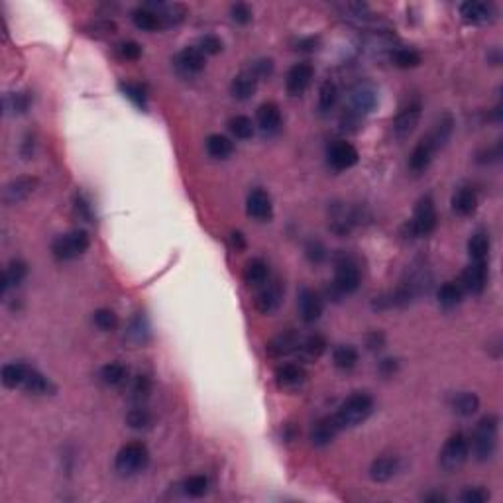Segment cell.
Returning a JSON list of instances; mask_svg holds the SVG:
<instances>
[{
  "label": "cell",
  "instance_id": "cell-1",
  "mask_svg": "<svg viewBox=\"0 0 503 503\" xmlns=\"http://www.w3.org/2000/svg\"><path fill=\"white\" fill-rule=\"evenodd\" d=\"M498 432H500V419L498 415H486L478 421L472 432L470 452L478 462H488L493 458L498 450Z\"/></svg>",
  "mask_w": 503,
  "mask_h": 503
},
{
  "label": "cell",
  "instance_id": "cell-2",
  "mask_svg": "<svg viewBox=\"0 0 503 503\" xmlns=\"http://www.w3.org/2000/svg\"><path fill=\"white\" fill-rule=\"evenodd\" d=\"M373 411V400L371 395L364 393V391H356L350 397L342 401V405L339 407V411L332 415L334 421L339 423L341 430L352 429L362 425Z\"/></svg>",
  "mask_w": 503,
  "mask_h": 503
},
{
  "label": "cell",
  "instance_id": "cell-3",
  "mask_svg": "<svg viewBox=\"0 0 503 503\" xmlns=\"http://www.w3.org/2000/svg\"><path fill=\"white\" fill-rule=\"evenodd\" d=\"M149 464V450L148 446L140 441L124 444L119 450L116 458H114V470L119 472L122 478H130L136 474L144 472Z\"/></svg>",
  "mask_w": 503,
  "mask_h": 503
},
{
  "label": "cell",
  "instance_id": "cell-4",
  "mask_svg": "<svg viewBox=\"0 0 503 503\" xmlns=\"http://www.w3.org/2000/svg\"><path fill=\"white\" fill-rule=\"evenodd\" d=\"M336 269H334V282L332 287L336 289L339 295H350L354 293L356 289L360 287V267L356 258H352L350 254L341 251L334 260Z\"/></svg>",
  "mask_w": 503,
  "mask_h": 503
},
{
  "label": "cell",
  "instance_id": "cell-5",
  "mask_svg": "<svg viewBox=\"0 0 503 503\" xmlns=\"http://www.w3.org/2000/svg\"><path fill=\"white\" fill-rule=\"evenodd\" d=\"M89 232L83 230V228H77V230H71V232H67L63 236L56 238L53 244H51V251L61 262H69V260L81 258L85 251L89 250Z\"/></svg>",
  "mask_w": 503,
  "mask_h": 503
},
{
  "label": "cell",
  "instance_id": "cell-6",
  "mask_svg": "<svg viewBox=\"0 0 503 503\" xmlns=\"http://www.w3.org/2000/svg\"><path fill=\"white\" fill-rule=\"evenodd\" d=\"M468 458H470V443H468L466 434L454 432L444 443L439 462H441V468L446 472H458L460 468L468 462Z\"/></svg>",
  "mask_w": 503,
  "mask_h": 503
},
{
  "label": "cell",
  "instance_id": "cell-7",
  "mask_svg": "<svg viewBox=\"0 0 503 503\" xmlns=\"http://www.w3.org/2000/svg\"><path fill=\"white\" fill-rule=\"evenodd\" d=\"M439 224V217H437V207L430 195H425L419 199V203L415 205L413 219L407 224V230L411 238L429 236L430 232L437 228Z\"/></svg>",
  "mask_w": 503,
  "mask_h": 503
},
{
  "label": "cell",
  "instance_id": "cell-8",
  "mask_svg": "<svg viewBox=\"0 0 503 503\" xmlns=\"http://www.w3.org/2000/svg\"><path fill=\"white\" fill-rule=\"evenodd\" d=\"M488 275L489 267L488 260L484 262H470V266L466 267L460 275V287L464 293H472V295H480L484 293V289L488 287Z\"/></svg>",
  "mask_w": 503,
  "mask_h": 503
},
{
  "label": "cell",
  "instance_id": "cell-9",
  "mask_svg": "<svg viewBox=\"0 0 503 503\" xmlns=\"http://www.w3.org/2000/svg\"><path fill=\"white\" fill-rule=\"evenodd\" d=\"M175 69L181 77H197L199 73L205 71V65H207V56L197 47V45H191V47H185L181 49L177 56H175Z\"/></svg>",
  "mask_w": 503,
  "mask_h": 503
},
{
  "label": "cell",
  "instance_id": "cell-10",
  "mask_svg": "<svg viewBox=\"0 0 503 503\" xmlns=\"http://www.w3.org/2000/svg\"><path fill=\"white\" fill-rule=\"evenodd\" d=\"M360 160V154L358 149L350 144V142H344V140H339L334 142L328 151H326V162L328 165L334 169V171H346L350 167H354L356 163Z\"/></svg>",
  "mask_w": 503,
  "mask_h": 503
},
{
  "label": "cell",
  "instance_id": "cell-11",
  "mask_svg": "<svg viewBox=\"0 0 503 503\" xmlns=\"http://www.w3.org/2000/svg\"><path fill=\"white\" fill-rule=\"evenodd\" d=\"M376 104H378V89L368 83V81H362V83H358L352 87L350 90V110H354L356 114H360V116H366V114H370L371 110L376 108Z\"/></svg>",
  "mask_w": 503,
  "mask_h": 503
},
{
  "label": "cell",
  "instance_id": "cell-12",
  "mask_svg": "<svg viewBox=\"0 0 503 503\" xmlns=\"http://www.w3.org/2000/svg\"><path fill=\"white\" fill-rule=\"evenodd\" d=\"M297 307H299V315H301L303 323H307V325L317 323V321L323 317V311H325L323 297L319 295L317 291L309 289V287H303V289L299 291Z\"/></svg>",
  "mask_w": 503,
  "mask_h": 503
},
{
  "label": "cell",
  "instance_id": "cell-13",
  "mask_svg": "<svg viewBox=\"0 0 503 503\" xmlns=\"http://www.w3.org/2000/svg\"><path fill=\"white\" fill-rule=\"evenodd\" d=\"M315 77V67L311 63L303 61V63H295L285 77V89L291 97H301L305 90L309 89Z\"/></svg>",
  "mask_w": 503,
  "mask_h": 503
},
{
  "label": "cell",
  "instance_id": "cell-14",
  "mask_svg": "<svg viewBox=\"0 0 503 503\" xmlns=\"http://www.w3.org/2000/svg\"><path fill=\"white\" fill-rule=\"evenodd\" d=\"M40 185V179L36 175H22V177L12 179L2 193V199L6 205H18L22 201H26L32 193L38 189Z\"/></svg>",
  "mask_w": 503,
  "mask_h": 503
},
{
  "label": "cell",
  "instance_id": "cell-15",
  "mask_svg": "<svg viewBox=\"0 0 503 503\" xmlns=\"http://www.w3.org/2000/svg\"><path fill=\"white\" fill-rule=\"evenodd\" d=\"M246 212L254 221L269 222L273 217V203L269 193L264 189H251L246 197Z\"/></svg>",
  "mask_w": 503,
  "mask_h": 503
},
{
  "label": "cell",
  "instance_id": "cell-16",
  "mask_svg": "<svg viewBox=\"0 0 503 503\" xmlns=\"http://www.w3.org/2000/svg\"><path fill=\"white\" fill-rule=\"evenodd\" d=\"M460 16L470 22V24H489L495 20L498 16V8L495 4L491 2H478V0H472V2H462L460 4Z\"/></svg>",
  "mask_w": 503,
  "mask_h": 503
},
{
  "label": "cell",
  "instance_id": "cell-17",
  "mask_svg": "<svg viewBox=\"0 0 503 503\" xmlns=\"http://www.w3.org/2000/svg\"><path fill=\"white\" fill-rule=\"evenodd\" d=\"M301 346V334L297 330H283L278 336H273L267 342V356L271 358H283L293 354Z\"/></svg>",
  "mask_w": 503,
  "mask_h": 503
},
{
  "label": "cell",
  "instance_id": "cell-18",
  "mask_svg": "<svg viewBox=\"0 0 503 503\" xmlns=\"http://www.w3.org/2000/svg\"><path fill=\"white\" fill-rule=\"evenodd\" d=\"M421 112L423 106L421 103H409L405 108H401V112L393 120V132L397 138H407L411 136L417 128L419 120H421Z\"/></svg>",
  "mask_w": 503,
  "mask_h": 503
},
{
  "label": "cell",
  "instance_id": "cell-19",
  "mask_svg": "<svg viewBox=\"0 0 503 503\" xmlns=\"http://www.w3.org/2000/svg\"><path fill=\"white\" fill-rule=\"evenodd\" d=\"M283 301V283L280 280L267 283L256 297V309L262 315H271L280 309Z\"/></svg>",
  "mask_w": 503,
  "mask_h": 503
},
{
  "label": "cell",
  "instance_id": "cell-20",
  "mask_svg": "<svg viewBox=\"0 0 503 503\" xmlns=\"http://www.w3.org/2000/svg\"><path fill=\"white\" fill-rule=\"evenodd\" d=\"M256 120H258V126L264 134H275L280 132L282 128V108L280 104L273 103V101H267V103L260 104L258 106V112H256Z\"/></svg>",
  "mask_w": 503,
  "mask_h": 503
},
{
  "label": "cell",
  "instance_id": "cell-21",
  "mask_svg": "<svg viewBox=\"0 0 503 503\" xmlns=\"http://www.w3.org/2000/svg\"><path fill=\"white\" fill-rule=\"evenodd\" d=\"M452 132H454V119H452L450 114H443L441 119L432 124V128L429 130V134L423 136V138L427 140V144H429L430 148L434 149V154H437L439 149H443L444 146L448 144V140H450Z\"/></svg>",
  "mask_w": 503,
  "mask_h": 503
},
{
  "label": "cell",
  "instance_id": "cell-22",
  "mask_svg": "<svg viewBox=\"0 0 503 503\" xmlns=\"http://www.w3.org/2000/svg\"><path fill=\"white\" fill-rule=\"evenodd\" d=\"M258 83H260L258 75L254 73L250 67H248V69L240 71V73L232 79V83H230V95H232L236 101H248V99H251V97L256 95Z\"/></svg>",
  "mask_w": 503,
  "mask_h": 503
},
{
  "label": "cell",
  "instance_id": "cell-23",
  "mask_svg": "<svg viewBox=\"0 0 503 503\" xmlns=\"http://www.w3.org/2000/svg\"><path fill=\"white\" fill-rule=\"evenodd\" d=\"M305 378H307V373L297 364H283L275 370V385L282 391H291V389L301 387L303 382H305Z\"/></svg>",
  "mask_w": 503,
  "mask_h": 503
},
{
  "label": "cell",
  "instance_id": "cell-24",
  "mask_svg": "<svg viewBox=\"0 0 503 503\" xmlns=\"http://www.w3.org/2000/svg\"><path fill=\"white\" fill-rule=\"evenodd\" d=\"M401 462L397 456L393 454H385V456H380L376 458L370 464V478L378 484H384V482H389L395 474L400 472Z\"/></svg>",
  "mask_w": 503,
  "mask_h": 503
},
{
  "label": "cell",
  "instance_id": "cell-25",
  "mask_svg": "<svg viewBox=\"0 0 503 503\" xmlns=\"http://www.w3.org/2000/svg\"><path fill=\"white\" fill-rule=\"evenodd\" d=\"M339 432H341V427L334 421V417H323V419H319L311 429L312 446H326V444H330L336 439Z\"/></svg>",
  "mask_w": 503,
  "mask_h": 503
},
{
  "label": "cell",
  "instance_id": "cell-26",
  "mask_svg": "<svg viewBox=\"0 0 503 503\" xmlns=\"http://www.w3.org/2000/svg\"><path fill=\"white\" fill-rule=\"evenodd\" d=\"M205 148L212 160H228L234 154V142L224 134H210L205 142Z\"/></svg>",
  "mask_w": 503,
  "mask_h": 503
},
{
  "label": "cell",
  "instance_id": "cell-27",
  "mask_svg": "<svg viewBox=\"0 0 503 503\" xmlns=\"http://www.w3.org/2000/svg\"><path fill=\"white\" fill-rule=\"evenodd\" d=\"M450 409L460 417H472L480 409V397L472 391H458L450 397Z\"/></svg>",
  "mask_w": 503,
  "mask_h": 503
},
{
  "label": "cell",
  "instance_id": "cell-28",
  "mask_svg": "<svg viewBox=\"0 0 503 503\" xmlns=\"http://www.w3.org/2000/svg\"><path fill=\"white\" fill-rule=\"evenodd\" d=\"M478 208V195L470 187H462L452 195V210L460 217H470Z\"/></svg>",
  "mask_w": 503,
  "mask_h": 503
},
{
  "label": "cell",
  "instance_id": "cell-29",
  "mask_svg": "<svg viewBox=\"0 0 503 503\" xmlns=\"http://www.w3.org/2000/svg\"><path fill=\"white\" fill-rule=\"evenodd\" d=\"M432 158H434V149L427 144L425 138H421L419 144L411 151V156H409V167H411V171L413 173H423L430 165Z\"/></svg>",
  "mask_w": 503,
  "mask_h": 503
},
{
  "label": "cell",
  "instance_id": "cell-30",
  "mask_svg": "<svg viewBox=\"0 0 503 503\" xmlns=\"http://www.w3.org/2000/svg\"><path fill=\"white\" fill-rule=\"evenodd\" d=\"M28 275V264L24 260H12L4 273H2V293H6L10 287H18Z\"/></svg>",
  "mask_w": 503,
  "mask_h": 503
},
{
  "label": "cell",
  "instance_id": "cell-31",
  "mask_svg": "<svg viewBox=\"0 0 503 503\" xmlns=\"http://www.w3.org/2000/svg\"><path fill=\"white\" fill-rule=\"evenodd\" d=\"M489 250H491V240L486 230H478L474 232L470 240H468V254L472 262H484L489 258Z\"/></svg>",
  "mask_w": 503,
  "mask_h": 503
},
{
  "label": "cell",
  "instance_id": "cell-32",
  "mask_svg": "<svg viewBox=\"0 0 503 503\" xmlns=\"http://www.w3.org/2000/svg\"><path fill=\"white\" fill-rule=\"evenodd\" d=\"M267 278H269V267L262 260V258H254L246 264L244 269V282L250 287H260V285H266Z\"/></svg>",
  "mask_w": 503,
  "mask_h": 503
},
{
  "label": "cell",
  "instance_id": "cell-33",
  "mask_svg": "<svg viewBox=\"0 0 503 503\" xmlns=\"http://www.w3.org/2000/svg\"><path fill=\"white\" fill-rule=\"evenodd\" d=\"M30 371V366L22 364V362H12V364H6L2 368V384L8 389H16V387H22L26 382V376Z\"/></svg>",
  "mask_w": 503,
  "mask_h": 503
},
{
  "label": "cell",
  "instance_id": "cell-34",
  "mask_svg": "<svg viewBox=\"0 0 503 503\" xmlns=\"http://www.w3.org/2000/svg\"><path fill=\"white\" fill-rule=\"evenodd\" d=\"M132 22H134V26L142 32H156V30H162L163 28L160 16L156 14L154 10H149L148 6L136 8V10L132 12Z\"/></svg>",
  "mask_w": 503,
  "mask_h": 503
},
{
  "label": "cell",
  "instance_id": "cell-35",
  "mask_svg": "<svg viewBox=\"0 0 503 503\" xmlns=\"http://www.w3.org/2000/svg\"><path fill=\"white\" fill-rule=\"evenodd\" d=\"M126 341L134 346H142L149 341V325L144 315H136L130 321L128 330H126Z\"/></svg>",
  "mask_w": 503,
  "mask_h": 503
},
{
  "label": "cell",
  "instance_id": "cell-36",
  "mask_svg": "<svg viewBox=\"0 0 503 503\" xmlns=\"http://www.w3.org/2000/svg\"><path fill=\"white\" fill-rule=\"evenodd\" d=\"M22 387H24L28 393H32V395H47V393L56 391L53 384L45 378L44 373H40V371L34 370V368H30L28 376H26V382H24Z\"/></svg>",
  "mask_w": 503,
  "mask_h": 503
},
{
  "label": "cell",
  "instance_id": "cell-37",
  "mask_svg": "<svg viewBox=\"0 0 503 503\" xmlns=\"http://www.w3.org/2000/svg\"><path fill=\"white\" fill-rule=\"evenodd\" d=\"M462 299H464V291H462L458 282H446L441 285V289H439V305L443 309H454L456 305L462 303Z\"/></svg>",
  "mask_w": 503,
  "mask_h": 503
},
{
  "label": "cell",
  "instance_id": "cell-38",
  "mask_svg": "<svg viewBox=\"0 0 503 503\" xmlns=\"http://www.w3.org/2000/svg\"><path fill=\"white\" fill-rule=\"evenodd\" d=\"M99 376H101L103 384L116 387V385H122L128 380V368L122 362H110V364H104Z\"/></svg>",
  "mask_w": 503,
  "mask_h": 503
},
{
  "label": "cell",
  "instance_id": "cell-39",
  "mask_svg": "<svg viewBox=\"0 0 503 503\" xmlns=\"http://www.w3.org/2000/svg\"><path fill=\"white\" fill-rule=\"evenodd\" d=\"M326 350V341L323 334H311L307 336L305 341H301V346L297 352H301L303 360H317L325 354Z\"/></svg>",
  "mask_w": 503,
  "mask_h": 503
},
{
  "label": "cell",
  "instance_id": "cell-40",
  "mask_svg": "<svg viewBox=\"0 0 503 503\" xmlns=\"http://www.w3.org/2000/svg\"><path fill=\"white\" fill-rule=\"evenodd\" d=\"M339 101V87L334 81H325L319 89V110L323 114H328Z\"/></svg>",
  "mask_w": 503,
  "mask_h": 503
},
{
  "label": "cell",
  "instance_id": "cell-41",
  "mask_svg": "<svg viewBox=\"0 0 503 503\" xmlns=\"http://www.w3.org/2000/svg\"><path fill=\"white\" fill-rule=\"evenodd\" d=\"M228 130L236 140H250L254 132H256V124L248 116L236 114V116L228 120Z\"/></svg>",
  "mask_w": 503,
  "mask_h": 503
},
{
  "label": "cell",
  "instance_id": "cell-42",
  "mask_svg": "<svg viewBox=\"0 0 503 503\" xmlns=\"http://www.w3.org/2000/svg\"><path fill=\"white\" fill-rule=\"evenodd\" d=\"M83 32L89 38H95V40H106V38H112L119 32V26L112 20H95V22L87 24L83 28Z\"/></svg>",
  "mask_w": 503,
  "mask_h": 503
},
{
  "label": "cell",
  "instance_id": "cell-43",
  "mask_svg": "<svg viewBox=\"0 0 503 503\" xmlns=\"http://www.w3.org/2000/svg\"><path fill=\"white\" fill-rule=\"evenodd\" d=\"M332 364L342 371L352 370L358 364V350L354 346H339L332 352Z\"/></svg>",
  "mask_w": 503,
  "mask_h": 503
},
{
  "label": "cell",
  "instance_id": "cell-44",
  "mask_svg": "<svg viewBox=\"0 0 503 503\" xmlns=\"http://www.w3.org/2000/svg\"><path fill=\"white\" fill-rule=\"evenodd\" d=\"M120 90H122V95L126 97V99H130L138 108H142V110H146L148 108V93L146 89L140 85V83H130V81H122L119 85Z\"/></svg>",
  "mask_w": 503,
  "mask_h": 503
},
{
  "label": "cell",
  "instance_id": "cell-45",
  "mask_svg": "<svg viewBox=\"0 0 503 503\" xmlns=\"http://www.w3.org/2000/svg\"><path fill=\"white\" fill-rule=\"evenodd\" d=\"M391 63L400 69H415L421 65V56L415 51V49H409V47H400L391 53Z\"/></svg>",
  "mask_w": 503,
  "mask_h": 503
},
{
  "label": "cell",
  "instance_id": "cell-46",
  "mask_svg": "<svg viewBox=\"0 0 503 503\" xmlns=\"http://www.w3.org/2000/svg\"><path fill=\"white\" fill-rule=\"evenodd\" d=\"M126 423L134 430H146L154 425V415L149 413L146 407H136L130 409L126 415Z\"/></svg>",
  "mask_w": 503,
  "mask_h": 503
},
{
  "label": "cell",
  "instance_id": "cell-47",
  "mask_svg": "<svg viewBox=\"0 0 503 503\" xmlns=\"http://www.w3.org/2000/svg\"><path fill=\"white\" fill-rule=\"evenodd\" d=\"M32 104V95L30 93H12V95H6L4 99V108L10 112V114H24Z\"/></svg>",
  "mask_w": 503,
  "mask_h": 503
},
{
  "label": "cell",
  "instance_id": "cell-48",
  "mask_svg": "<svg viewBox=\"0 0 503 503\" xmlns=\"http://www.w3.org/2000/svg\"><path fill=\"white\" fill-rule=\"evenodd\" d=\"M93 323L103 332H112L119 328V315L110 309H97L93 312Z\"/></svg>",
  "mask_w": 503,
  "mask_h": 503
},
{
  "label": "cell",
  "instance_id": "cell-49",
  "mask_svg": "<svg viewBox=\"0 0 503 503\" xmlns=\"http://www.w3.org/2000/svg\"><path fill=\"white\" fill-rule=\"evenodd\" d=\"M183 491L185 495L189 498H203L208 491V480L205 476L197 474V476H189L185 482H183Z\"/></svg>",
  "mask_w": 503,
  "mask_h": 503
},
{
  "label": "cell",
  "instance_id": "cell-50",
  "mask_svg": "<svg viewBox=\"0 0 503 503\" xmlns=\"http://www.w3.org/2000/svg\"><path fill=\"white\" fill-rule=\"evenodd\" d=\"M305 256L311 264H323L328 258V250L319 238H309L305 244Z\"/></svg>",
  "mask_w": 503,
  "mask_h": 503
},
{
  "label": "cell",
  "instance_id": "cell-51",
  "mask_svg": "<svg viewBox=\"0 0 503 503\" xmlns=\"http://www.w3.org/2000/svg\"><path fill=\"white\" fill-rule=\"evenodd\" d=\"M142 45L134 40H124L116 45V56H119L122 61H138L142 58Z\"/></svg>",
  "mask_w": 503,
  "mask_h": 503
},
{
  "label": "cell",
  "instance_id": "cell-52",
  "mask_svg": "<svg viewBox=\"0 0 503 503\" xmlns=\"http://www.w3.org/2000/svg\"><path fill=\"white\" fill-rule=\"evenodd\" d=\"M149 391H151V380H149L148 376H136L132 382V389H130V393H132V400L134 401H144L148 400Z\"/></svg>",
  "mask_w": 503,
  "mask_h": 503
},
{
  "label": "cell",
  "instance_id": "cell-53",
  "mask_svg": "<svg viewBox=\"0 0 503 503\" xmlns=\"http://www.w3.org/2000/svg\"><path fill=\"white\" fill-rule=\"evenodd\" d=\"M197 47H199L205 56H217V53H221L222 51V42L221 38H217V36H212V34H207V36H203V38L199 40Z\"/></svg>",
  "mask_w": 503,
  "mask_h": 503
},
{
  "label": "cell",
  "instance_id": "cell-54",
  "mask_svg": "<svg viewBox=\"0 0 503 503\" xmlns=\"http://www.w3.org/2000/svg\"><path fill=\"white\" fill-rule=\"evenodd\" d=\"M489 500V491L484 488H466L460 493V502L464 503H486Z\"/></svg>",
  "mask_w": 503,
  "mask_h": 503
},
{
  "label": "cell",
  "instance_id": "cell-55",
  "mask_svg": "<svg viewBox=\"0 0 503 503\" xmlns=\"http://www.w3.org/2000/svg\"><path fill=\"white\" fill-rule=\"evenodd\" d=\"M230 18H232L236 24H242V26L250 24L251 22L250 6H248V4H244V2L232 4V8H230Z\"/></svg>",
  "mask_w": 503,
  "mask_h": 503
},
{
  "label": "cell",
  "instance_id": "cell-56",
  "mask_svg": "<svg viewBox=\"0 0 503 503\" xmlns=\"http://www.w3.org/2000/svg\"><path fill=\"white\" fill-rule=\"evenodd\" d=\"M362 119L364 116L356 114L354 110H350V108H346L341 116V128L344 132H356L360 128V124H362Z\"/></svg>",
  "mask_w": 503,
  "mask_h": 503
},
{
  "label": "cell",
  "instance_id": "cell-57",
  "mask_svg": "<svg viewBox=\"0 0 503 503\" xmlns=\"http://www.w3.org/2000/svg\"><path fill=\"white\" fill-rule=\"evenodd\" d=\"M250 69L254 71V73L258 75V79L262 81V79H267V77H271V75H273L275 65H273V60H269V58H262V60L254 61V63L250 65Z\"/></svg>",
  "mask_w": 503,
  "mask_h": 503
},
{
  "label": "cell",
  "instance_id": "cell-58",
  "mask_svg": "<svg viewBox=\"0 0 503 503\" xmlns=\"http://www.w3.org/2000/svg\"><path fill=\"white\" fill-rule=\"evenodd\" d=\"M366 346L370 350H382L385 346V334L382 330H371L366 334Z\"/></svg>",
  "mask_w": 503,
  "mask_h": 503
},
{
  "label": "cell",
  "instance_id": "cell-59",
  "mask_svg": "<svg viewBox=\"0 0 503 503\" xmlns=\"http://www.w3.org/2000/svg\"><path fill=\"white\" fill-rule=\"evenodd\" d=\"M502 160V142H498L493 148L486 149L484 154H480V158H478V162L480 163H493V162H500Z\"/></svg>",
  "mask_w": 503,
  "mask_h": 503
},
{
  "label": "cell",
  "instance_id": "cell-60",
  "mask_svg": "<svg viewBox=\"0 0 503 503\" xmlns=\"http://www.w3.org/2000/svg\"><path fill=\"white\" fill-rule=\"evenodd\" d=\"M397 370H400V364L393 358H385V360L380 362V371H382V376H385V378H391Z\"/></svg>",
  "mask_w": 503,
  "mask_h": 503
},
{
  "label": "cell",
  "instance_id": "cell-61",
  "mask_svg": "<svg viewBox=\"0 0 503 503\" xmlns=\"http://www.w3.org/2000/svg\"><path fill=\"white\" fill-rule=\"evenodd\" d=\"M75 203H77V210H79V214H81L83 219L90 221V217H93V214H90V205H89V203H87V201H85V199H83L81 195H77V197H75Z\"/></svg>",
  "mask_w": 503,
  "mask_h": 503
},
{
  "label": "cell",
  "instance_id": "cell-62",
  "mask_svg": "<svg viewBox=\"0 0 503 503\" xmlns=\"http://www.w3.org/2000/svg\"><path fill=\"white\" fill-rule=\"evenodd\" d=\"M319 45V40L317 38H307V40H299L297 42V51H315Z\"/></svg>",
  "mask_w": 503,
  "mask_h": 503
},
{
  "label": "cell",
  "instance_id": "cell-63",
  "mask_svg": "<svg viewBox=\"0 0 503 503\" xmlns=\"http://www.w3.org/2000/svg\"><path fill=\"white\" fill-rule=\"evenodd\" d=\"M230 244H232V248L236 251L246 250V238H244L242 232H232L230 234Z\"/></svg>",
  "mask_w": 503,
  "mask_h": 503
},
{
  "label": "cell",
  "instance_id": "cell-64",
  "mask_svg": "<svg viewBox=\"0 0 503 503\" xmlns=\"http://www.w3.org/2000/svg\"><path fill=\"white\" fill-rule=\"evenodd\" d=\"M425 502H446V498L441 493H430V495H425Z\"/></svg>",
  "mask_w": 503,
  "mask_h": 503
}]
</instances>
